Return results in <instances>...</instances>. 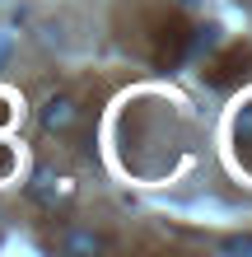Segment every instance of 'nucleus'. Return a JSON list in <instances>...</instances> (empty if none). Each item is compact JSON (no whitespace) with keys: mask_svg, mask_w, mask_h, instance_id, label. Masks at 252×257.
Listing matches in <instances>:
<instances>
[{"mask_svg":"<svg viewBox=\"0 0 252 257\" xmlns=\"http://www.w3.org/2000/svg\"><path fill=\"white\" fill-rule=\"evenodd\" d=\"M28 196H33L42 210H61V206L75 201V178L52 169V164H42V169L33 173V183H28Z\"/></svg>","mask_w":252,"mask_h":257,"instance_id":"1","label":"nucleus"},{"mask_svg":"<svg viewBox=\"0 0 252 257\" xmlns=\"http://www.w3.org/2000/svg\"><path fill=\"white\" fill-rule=\"evenodd\" d=\"M84 126V103L75 94H52L47 103H42V131L52 136H75Z\"/></svg>","mask_w":252,"mask_h":257,"instance_id":"2","label":"nucleus"},{"mask_svg":"<svg viewBox=\"0 0 252 257\" xmlns=\"http://www.w3.org/2000/svg\"><path fill=\"white\" fill-rule=\"evenodd\" d=\"M243 70H247V47H224V56L219 61H205V80H210L215 89H229V84H238L243 80Z\"/></svg>","mask_w":252,"mask_h":257,"instance_id":"3","label":"nucleus"},{"mask_svg":"<svg viewBox=\"0 0 252 257\" xmlns=\"http://www.w3.org/2000/svg\"><path fill=\"white\" fill-rule=\"evenodd\" d=\"M187 33H191V28H182V24H168V28H159L154 61H159V66H177V61H187Z\"/></svg>","mask_w":252,"mask_h":257,"instance_id":"4","label":"nucleus"},{"mask_svg":"<svg viewBox=\"0 0 252 257\" xmlns=\"http://www.w3.org/2000/svg\"><path fill=\"white\" fill-rule=\"evenodd\" d=\"M66 248L70 252H103V248H108V238H98V234H70Z\"/></svg>","mask_w":252,"mask_h":257,"instance_id":"5","label":"nucleus"},{"mask_svg":"<svg viewBox=\"0 0 252 257\" xmlns=\"http://www.w3.org/2000/svg\"><path fill=\"white\" fill-rule=\"evenodd\" d=\"M219 252H233V257H252V234H233V238H219Z\"/></svg>","mask_w":252,"mask_h":257,"instance_id":"6","label":"nucleus"},{"mask_svg":"<svg viewBox=\"0 0 252 257\" xmlns=\"http://www.w3.org/2000/svg\"><path fill=\"white\" fill-rule=\"evenodd\" d=\"M10 169H14V155H10V150H5V145H0V178H5Z\"/></svg>","mask_w":252,"mask_h":257,"instance_id":"7","label":"nucleus"},{"mask_svg":"<svg viewBox=\"0 0 252 257\" xmlns=\"http://www.w3.org/2000/svg\"><path fill=\"white\" fill-rule=\"evenodd\" d=\"M5 122H10V103L0 98V126H5Z\"/></svg>","mask_w":252,"mask_h":257,"instance_id":"8","label":"nucleus"},{"mask_svg":"<svg viewBox=\"0 0 252 257\" xmlns=\"http://www.w3.org/2000/svg\"><path fill=\"white\" fill-rule=\"evenodd\" d=\"M177 5H182V10H196V0H177Z\"/></svg>","mask_w":252,"mask_h":257,"instance_id":"9","label":"nucleus"},{"mask_svg":"<svg viewBox=\"0 0 252 257\" xmlns=\"http://www.w3.org/2000/svg\"><path fill=\"white\" fill-rule=\"evenodd\" d=\"M247 5H252V0H247Z\"/></svg>","mask_w":252,"mask_h":257,"instance_id":"10","label":"nucleus"}]
</instances>
